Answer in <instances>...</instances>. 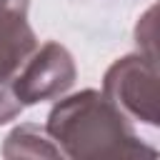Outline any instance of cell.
I'll use <instances>...</instances> for the list:
<instances>
[{
    "mask_svg": "<svg viewBox=\"0 0 160 160\" xmlns=\"http://www.w3.org/2000/svg\"><path fill=\"white\" fill-rule=\"evenodd\" d=\"M102 92L122 115L155 128L160 122L158 58L142 52L118 58L102 78Z\"/></svg>",
    "mask_w": 160,
    "mask_h": 160,
    "instance_id": "obj_2",
    "label": "cell"
},
{
    "mask_svg": "<svg viewBox=\"0 0 160 160\" xmlns=\"http://www.w3.org/2000/svg\"><path fill=\"white\" fill-rule=\"evenodd\" d=\"M75 78H78V68L72 55L68 52V48L50 40L42 48H35L22 60V65L10 78V85L18 100L22 102V108H28L62 98L72 88Z\"/></svg>",
    "mask_w": 160,
    "mask_h": 160,
    "instance_id": "obj_3",
    "label": "cell"
},
{
    "mask_svg": "<svg viewBox=\"0 0 160 160\" xmlns=\"http://www.w3.org/2000/svg\"><path fill=\"white\" fill-rule=\"evenodd\" d=\"M20 112H22V102L12 92L10 78H0V125L15 120Z\"/></svg>",
    "mask_w": 160,
    "mask_h": 160,
    "instance_id": "obj_6",
    "label": "cell"
},
{
    "mask_svg": "<svg viewBox=\"0 0 160 160\" xmlns=\"http://www.w3.org/2000/svg\"><path fill=\"white\" fill-rule=\"evenodd\" d=\"M48 135L62 158L105 160V158H155L158 150L138 138L130 118L100 90H82L58 100L48 115Z\"/></svg>",
    "mask_w": 160,
    "mask_h": 160,
    "instance_id": "obj_1",
    "label": "cell"
},
{
    "mask_svg": "<svg viewBox=\"0 0 160 160\" xmlns=\"http://www.w3.org/2000/svg\"><path fill=\"white\" fill-rule=\"evenodd\" d=\"M35 48L38 38L28 22V0H0V78H12Z\"/></svg>",
    "mask_w": 160,
    "mask_h": 160,
    "instance_id": "obj_4",
    "label": "cell"
},
{
    "mask_svg": "<svg viewBox=\"0 0 160 160\" xmlns=\"http://www.w3.org/2000/svg\"><path fill=\"white\" fill-rule=\"evenodd\" d=\"M2 158H62V152L45 128L22 122L5 138Z\"/></svg>",
    "mask_w": 160,
    "mask_h": 160,
    "instance_id": "obj_5",
    "label": "cell"
}]
</instances>
